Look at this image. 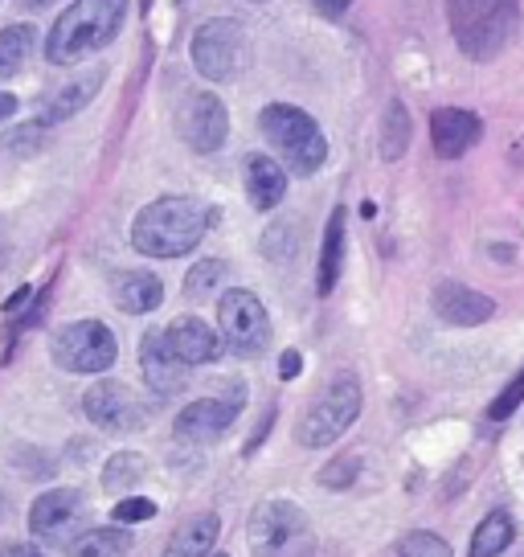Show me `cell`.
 I'll use <instances>...</instances> for the list:
<instances>
[{"mask_svg": "<svg viewBox=\"0 0 524 557\" xmlns=\"http://www.w3.org/2000/svg\"><path fill=\"white\" fill-rule=\"evenodd\" d=\"M34 46H37V25H29V21H17V25H4L0 29V83L13 78L34 58Z\"/></svg>", "mask_w": 524, "mask_h": 557, "instance_id": "obj_23", "label": "cell"}, {"mask_svg": "<svg viewBox=\"0 0 524 557\" xmlns=\"http://www.w3.org/2000/svg\"><path fill=\"white\" fill-rule=\"evenodd\" d=\"M111 517H115V524H140V521H152V517H157V505L144 500V496H127V500L115 505Z\"/></svg>", "mask_w": 524, "mask_h": 557, "instance_id": "obj_34", "label": "cell"}, {"mask_svg": "<svg viewBox=\"0 0 524 557\" xmlns=\"http://www.w3.org/2000/svg\"><path fill=\"white\" fill-rule=\"evenodd\" d=\"M164 345L173 352L176 361L185 366H210L222 357V336L201 320V315H176L173 324L164 329Z\"/></svg>", "mask_w": 524, "mask_h": 557, "instance_id": "obj_16", "label": "cell"}, {"mask_svg": "<svg viewBox=\"0 0 524 557\" xmlns=\"http://www.w3.org/2000/svg\"><path fill=\"white\" fill-rule=\"evenodd\" d=\"M0 271H4V246H0Z\"/></svg>", "mask_w": 524, "mask_h": 557, "instance_id": "obj_41", "label": "cell"}, {"mask_svg": "<svg viewBox=\"0 0 524 557\" xmlns=\"http://www.w3.org/2000/svg\"><path fill=\"white\" fill-rule=\"evenodd\" d=\"M340 271H345V209H333V218H328V226H324V243H320L315 292H320V296H333Z\"/></svg>", "mask_w": 524, "mask_h": 557, "instance_id": "obj_21", "label": "cell"}, {"mask_svg": "<svg viewBox=\"0 0 524 557\" xmlns=\"http://www.w3.org/2000/svg\"><path fill=\"white\" fill-rule=\"evenodd\" d=\"M299 369H303V357H299L296 348H287V352L279 357V377H283V382H296Z\"/></svg>", "mask_w": 524, "mask_h": 557, "instance_id": "obj_35", "label": "cell"}, {"mask_svg": "<svg viewBox=\"0 0 524 557\" xmlns=\"http://www.w3.org/2000/svg\"><path fill=\"white\" fill-rule=\"evenodd\" d=\"M189 58L201 78L210 83H229L238 78L250 58V41H246V29L234 17H213L205 21L197 34H192Z\"/></svg>", "mask_w": 524, "mask_h": 557, "instance_id": "obj_6", "label": "cell"}, {"mask_svg": "<svg viewBox=\"0 0 524 557\" xmlns=\"http://www.w3.org/2000/svg\"><path fill=\"white\" fill-rule=\"evenodd\" d=\"M132 533L127 524H107V529H87L71 541V557H127Z\"/></svg>", "mask_w": 524, "mask_h": 557, "instance_id": "obj_24", "label": "cell"}, {"mask_svg": "<svg viewBox=\"0 0 524 557\" xmlns=\"http://www.w3.org/2000/svg\"><path fill=\"white\" fill-rule=\"evenodd\" d=\"M205 557H226V554H205Z\"/></svg>", "mask_w": 524, "mask_h": 557, "instance_id": "obj_42", "label": "cell"}, {"mask_svg": "<svg viewBox=\"0 0 524 557\" xmlns=\"http://www.w3.org/2000/svg\"><path fill=\"white\" fill-rule=\"evenodd\" d=\"M127 21V0H74L53 21L46 37V58L53 66H71L87 53L103 50L120 37Z\"/></svg>", "mask_w": 524, "mask_h": 557, "instance_id": "obj_2", "label": "cell"}, {"mask_svg": "<svg viewBox=\"0 0 524 557\" xmlns=\"http://www.w3.org/2000/svg\"><path fill=\"white\" fill-rule=\"evenodd\" d=\"M447 25L472 62H491L521 29V0H447Z\"/></svg>", "mask_w": 524, "mask_h": 557, "instance_id": "obj_3", "label": "cell"}, {"mask_svg": "<svg viewBox=\"0 0 524 557\" xmlns=\"http://www.w3.org/2000/svg\"><path fill=\"white\" fill-rule=\"evenodd\" d=\"M308 517L291 500H262L250 512V549L254 557H299L308 549Z\"/></svg>", "mask_w": 524, "mask_h": 557, "instance_id": "obj_8", "label": "cell"}, {"mask_svg": "<svg viewBox=\"0 0 524 557\" xmlns=\"http://www.w3.org/2000/svg\"><path fill=\"white\" fill-rule=\"evenodd\" d=\"M140 369H144V382L157 398H173L189 385V366L176 361L169 345H164V332H144L140 336Z\"/></svg>", "mask_w": 524, "mask_h": 557, "instance_id": "obj_15", "label": "cell"}, {"mask_svg": "<svg viewBox=\"0 0 524 557\" xmlns=\"http://www.w3.org/2000/svg\"><path fill=\"white\" fill-rule=\"evenodd\" d=\"M521 401H524V369L512 377V382H508L504 394L488 406V418H491V422H504L508 414H516V410H521Z\"/></svg>", "mask_w": 524, "mask_h": 557, "instance_id": "obj_32", "label": "cell"}, {"mask_svg": "<svg viewBox=\"0 0 524 557\" xmlns=\"http://www.w3.org/2000/svg\"><path fill=\"white\" fill-rule=\"evenodd\" d=\"M254 4H262V0H254Z\"/></svg>", "mask_w": 524, "mask_h": 557, "instance_id": "obj_43", "label": "cell"}, {"mask_svg": "<svg viewBox=\"0 0 524 557\" xmlns=\"http://www.w3.org/2000/svg\"><path fill=\"white\" fill-rule=\"evenodd\" d=\"M296 250V222H283V226H271L266 238H262V255L271 262H287Z\"/></svg>", "mask_w": 524, "mask_h": 557, "instance_id": "obj_29", "label": "cell"}, {"mask_svg": "<svg viewBox=\"0 0 524 557\" xmlns=\"http://www.w3.org/2000/svg\"><path fill=\"white\" fill-rule=\"evenodd\" d=\"M246 197L262 213L279 209L283 197H287V169H283L279 160L262 157V152L246 157Z\"/></svg>", "mask_w": 524, "mask_h": 557, "instance_id": "obj_18", "label": "cell"}, {"mask_svg": "<svg viewBox=\"0 0 524 557\" xmlns=\"http://www.w3.org/2000/svg\"><path fill=\"white\" fill-rule=\"evenodd\" d=\"M410 136H414V123H410V107L402 99H389L382 115V160H402L410 152Z\"/></svg>", "mask_w": 524, "mask_h": 557, "instance_id": "obj_25", "label": "cell"}, {"mask_svg": "<svg viewBox=\"0 0 524 557\" xmlns=\"http://www.w3.org/2000/svg\"><path fill=\"white\" fill-rule=\"evenodd\" d=\"M111 296L127 315H148L164 304V283H160L152 271H123L115 283H111Z\"/></svg>", "mask_w": 524, "mask_h": 557, "instance_id": "obj_20", "label": "cell"}, {"mask_svg": "<svg viewBox=\"0 0 524 557\" xmlns=\"http://www.w3.org/2000/svg\"><path fill=\"white\" fill-rule=\"evenodd\" d=\"M0 557H41L37 545H25V541H4L0 545Z\"/></svg>", "mask_w": 524, "mask_h": 557, "instance_id": "obj_36", "label": "cell"}, {"mask_svg": "<svg viewBox=\"0 0 524 557\" xmlns=\"http://www.w3.org/2000/svg\"><path fill=\"white\" fill-rule=\"evenodd\" d=\"M357 475H361V459L357 455H340V459H333L328 468L320 471V484L328 487V492H340V487H352Z\"/></svg>", "mask_w": 524, "mask_h": 557, "instance_id": "obj_30", "label": "cell"}, {"mask_svg": "<svg viewBox=\"0 0 524 557\" xmlns=\"http://www.w3.org/2000/svg\"><path fill=\"white\" fill-rule=\"evenodd\" d=\"M402 557H451V545L435 533H410L402 541Z\"/></svg>", "mask_w": 524, "mask_h": 557, "instance_id": "obj_33", "label": "cell"}, {"mask_svg": "<svg viewBox=\"0 0 524 557\" xmlns=\"http://www.w3.org/2000/svg\"><path fill=\"white\" fill-rule=\"evenodd\" d=\"M512 517L508 512H488L484 521L475 524V533H472V549H467V557H500L512 545Z\"/></svg>", "mask_w": 524, "mask_h": 557, "instance_id": "obj_26", "label": "cell"}, {"mask_svg": "<svg viewBox=\"0 0 524 557\" xmlns=\"http://www.w3.org/2000/svg\"><path fill=\"white\" fill-rule=\"evenodd\" d=\"M144 471H148L144 455H136V451L111 455V459H107V468H103V487L107 492H127V487L140 484Z\"/></svg>", "mask_w": 524, "mask_h": 557, "instance_id": "obj_27", "label": "cell"}, {"mask_svg": "<svg viewBox=\"0 0 524 557\" xmlns=\"http://www.w3.org/2000/svg\"><path fill=\"white\" fill-rule=\"evenodd\" d=\"M41 127H46L41 120L13 127L9 136L0 139V152H17V157H29V152H37V148H41Z\"/></svg>", "mask_w": 524, "mask_h": 557, "instance_id": "obj_31", "label": "cell"}, {"mask_svg": "<svg viewBox=\"0 0 524 557\" xmlns=\"http://www.w3.org/2000/svg\"><path fill=\"white\" fill-rule=\"evenodd\" d=\"M50 357L66 373H107L120 357V341L103 320H74L53 332Z\"/></svg>", "mask_w": 524, "mask_h": 557, "instance_id": "obj_7", "label": "cell"}, {"mask_svg": "<svg viewBox=\"0 0 524 557\" xmlns=\"http://www.w3.org/2000/svg\"><path fill=\"white\" fill-rule=\"evenodd\" d=\"M312 4L324 13V17H345V9H349L352 0H312Z\"/></svg>", "mask_w": 524, "mask_h": 557, "instance_id": "obj_38", "label": "cell"}, {"mask_svg": "<svg viewBox=\"0 0 524 557\" xmlns=\"http://www.w3.org/2000/svg\"><path fill=\"white\" fill-rule=\"evenodd\" d=\"M217 226V209L197 197H157L132 222V246L148 259H185Z\"/></svg>", "mask_w": 524, "mask_h": 557, "instance_id": "obj_1", "label": "cell"}, {"mask_svg": "<svg viewBox=\"0 0 524 557\" xmlns=\"http://www.w3.org/2000/svg\"><path fill=\"white\" fill-rule=\"evenodd\" d=\"M17 115V95H9V90H0V123L13 120Z\"/></svg>", "mask_w": 524, "mask_h": 557, "instance_id": "obj_39", "label": "cell"}, {"mask_svg": "<svg viewBox=\"0 0 524 557\" xmlns=\"http://www.w3.org/2000/svg\"><path fill=\"white\" fill-rule=\"evenodd\" d=\"M357 414H361V382L352 373H336L299 414L296 443L299 447H333L336 438H345Z\"/></svg>", "mask_w": 524, "mask_h": 557, "instance_id": "obj_5", "label": "cell"}, {"mask_svg": "<svg viewBox=\"0 0 524 557\" xmlns=\"http://www.w3.org/2000/svg\"><path fill=\"white\" fill-rule=\"evenodd\" d=\"M17 4H25V9H50L53 0H17Z\"/></svg>", "mask_w": 524, "mask_h": 557, "instance_id": "obj_40", "label": "cell"}, {"mask_svg": "<svg viewBox=\"0 0 524 557\" xmlns=\"http://www.w3.org/2000/svg\"><path fill=\"white\" fill-rule=\"evenodd\" d=\"M259 127H262V136H266V144L279 152L287 173L312 176L324 169V160H328V139H324L320 123H315L303 107H291V103L262 107Z\"/></svg>", "mask_w": 524, "mask_h": 557, "instance_id": "obj_4", "label": "cell"}, {"mask_svg": "<svg viewBox=\"0 0 524 557\" xmlns=\"http://www.w3.org/2000/svg\"><path fill=\"white\" fill-rule=\"evenodd\" d=\"M238 394L234 398H201L189 401L173 422V435L180 443H192V447H205L213 438H222L229 431V422L238 418Z\"/></svg>", "mask_w": 524, "mask_h": 557, "instance_id": "obj_13", "label": "cell"}, {"mask_svg": "<svg viewBox=\"0 0 524 557\" xmlns=\"http://www.w3.org/2000/svg\"><path fill=\"white\" fill-rule=\"evenodd\" d=\"M103 83H107L103 66H90L83 78H71L66 87H58L50 99H46V107H41V123H50V127H53V123L74 120V115H78V111H83V107L99 95V87H103Z\"/></svg>", "mask_w": 524, "mask_h": 557, "instance_id": "obj_19", "label": "cell"}, {"mask_svg": "<svg viewBox=\"0 0 524 557\" xmlns=\"http://www.w3.org/2000/svg\"><path fill=\"white\" fill-rule=\"evenodd\" d=\"M431 312L442 324H451V329H475V324H488L491 315H496V304L484 292H472L467 283L442 278L431 292Z\"/></svg>", "mask_w": 524, "mask_h": 557, "instance_id": "obj_14", "label": "cell"}, {"mask_svg": "<svg viewBox=\"0 0 524 557\" xmlns=\"http://www.w3.org/2000/svg\"><path fill=\"white\" fill-rule=\"evenodd\" d=\"M176 132H180V139L189 144L192 152L210 157V152H217L229 136L226 103H222L213 90H192L189 99L180 103V111H176Z\"/></svg>", "mask_w": 524, "mask_h": 557, "instance_id": "obj_10", "label": "cell"}, {"mask_svg": "<svg viewBox=\"0 0 524 557\" xmlns=\"http://www.w3.org/2000/svg\"><path fill=\"white\" fill-rule=\"evenodd\" d=\"M87 517V500L78 487H50L46 496H37L34 508H29V533L37 541H50V545H62V541L78 537V524Z\"/></svg>", "mask_w": 524, "mask_h": 557, "instance_id": "obj_11", "label": "cell"}, {"mask_svg": "<svg viewBox=\"0 0 524 557\" xmlns=\"http://www.w3.org/2000/svg\"><path fill=\"white\" fill-rule=\"evenodd\" d=\"M222 278H226V262H222V259H201L189 271V278H185V292H189L192 299H210L213 292L222 287Z\"/></svg>", "mask_w": 524, "mask_h": 557, "instance_id": "obj_28", "label": "cell"}, {"mask_svg": "<svg viewBox=\"0 0 524 557\" xmlns=\"http://www.w3.org/2000/svg\"><path fill=\"white\" fill-rule=\"evenodd\" d=\"M29 296H34V287H17V296L4 299V315H17L25 304H29Z\"/></svg>", "mask_w": 524, "mask_h": 557, "instance_id": "obj_37", "label": "cell"}, {"mask_svg": "<svg viewBox=\"0 0 524 557\" xmlns=\"http://www.w3.org/2000/svg\"><path fill=\"white\" fill-rule=\"evenodd\" d=\"M83 414L111 435H132L144 426V401L120 382H95L83 394Z\"/></svg>", "mask_w": 524, "mask_h": 557, "instance_id": "obj_12", "label": "cell"}, {"mask_svg": "<svg viewBox=\"0 0 524 557\" xmlns=\"http://www.w3.org/2000/svg\"><path fill=\"white\" fill-rule=\"evenodd\" d=\"M484 139V123L475 111H463V107H442L431 115V144L442 160H459L467 157L475 144Z\"/></svg>", "mask_w": 524, "mask_h": 557, "instance_id": "obj_17", "label": "cell"}, {"mask_svg": "<svg viewBox=\"0 0 524 557\" xmlns=\"http://www.w3.org/2000/svg\"><path fill=\"white\" fill-rule=\"evenodd\" d=\"M217 324L226 345L238 357H262L271 348V315L262 308V299L246 287H229L217 299Z\"/></svg>", "mask_w": 524, "mask_h": 557, "instance_id": "obj_9", "label": "cell"}, {"mask_svg": "<svg viewBox=\"0 0 524 557\" xmlns=\"http://www.w3.org/2000/svg\"><path fill=\"white\" fill-rule=\"evenodd\" d=\"M217 533H222L217 512H201V517H192V521H185L180 529H176L173 541L164 545V557H205V554H213Z\"/></svg>", "mask_w": 524, "mask_h": 557, "instance_id": "obj_22", "label": "cell"}]
</instances>
